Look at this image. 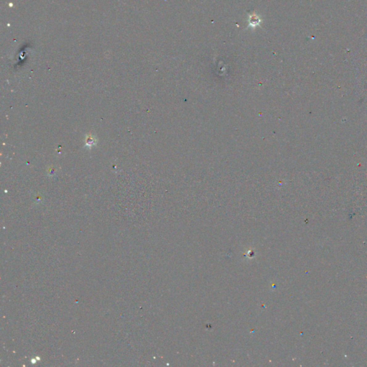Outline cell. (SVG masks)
<instances>
[{
  "label": "cell",
  "mask_w": 367,
  "mask_h": 367,
  "mask_svg": "<svg viewBox=\"0 0 367 367\" xmlns=\"http://www.w3.org/2000/svg\"><path fill=\"white\" fill-rule=\"evenodd\" d=\"M85 143H86V145L88 146L89 147H91V146H94L95 144H96V140L93 136H88V138H86Z\"/></svg>",
  "instance_id": "cell-1"
}]
</instances>
